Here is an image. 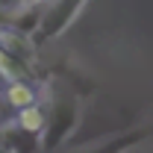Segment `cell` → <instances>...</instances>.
Returning a JSON list of instances; mask_svg holds the SVG:
<instances>
[{"mask_svg":"<svg viewBox=\"0 0 153 153\" xmlns=\"http://www.w3.org/2000/svg\"><path fill=\"white\" fill-rule=\"evenodd\" d=\"M15 127L27 135H38L44 127H47V115L41 106H30V109H21L18 118H15Z\"/></svg>","mask_w":153,"mask_h":153,"instance_id":"6da1fadb","label":"cell"},{"mask_svg":"<svg viewBox=\"0 0 153 153\" xmlns=\"http://www.w3.org/2000/svg\"><path fill=\"white\" fill-rule=\"evenodd\" d=\"M36 88H33V82H9L6 85V103L9 106H15V109H30V106H36Z\"/></svg>","mask_w":153,"mask_h":153,"instance_id":"7a4b0ae2","label":"cell"},{"mask_svg":"<svg viewBox=\"0 0 153 153\" xmlns=\"http://www.w3.org/2000/svg\"><path fill=\"white\" fill-rule=\"evenodd\" d=\"M0 74L6 76L9 82H30V65L0 50Z\"/></svg>","mask_w":153,"mask_h":153,"instance_id":"3957f363","label":"cell"},{"mask_svg":"<svg viewBox=\"0 0 153 153\" xmlns=\"http://www.w3.org/2000/svg\"><path fill=\"white\" fill-rule=\"evenodd\" d=\"M0 153H15V150H12V147H9L6 141H0Z\"/></svg>","mask_w":153,"mask_h":153,"instance_id":"277c9868","label":"cell"},{"mask_svg":"<svg viewBox=\"0 0 153 153\" xmlns=\"http://www.w3.org/2000/svg\"><path fill=\"white\" fill-rule=\"evenodd\" d=\"M21 3H38V0H21Z\"/></svg>","mask_w":153,"mask_h":153,"instance_id":"5b68a950","label":"cell"}]
</instances>
